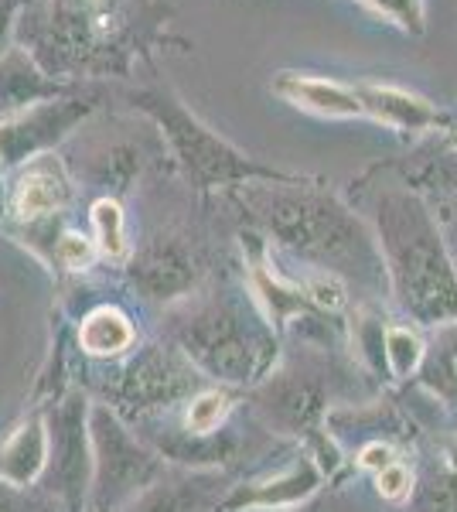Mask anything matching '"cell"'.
<instances>
[{
    "instance_id": "cell-2",
    "label": "cell",
    "mask_w": 457,
    "mask_h": 512,
    "mask_svg": "<svg viewBox=\"0 0 457 512\" xmlns=\"http://www.w3.org/2000/svg\"><path fill=\"white\" fill-rule=\"evenodd\" d=\"M243 198L287 250L321 263L324 274L352 270L348 263L365 270L382 263L369 229L338 198L304 188L301 181H294V188H260V181H249Z\"/></svg>"
},
{
    "instance_id": "cell-6",
    "label": "cell",
    "mask_w": 457,
    "mask_h": 512,
    "mask_svg": "<svg viewBox=\"0 0 457 512\" xmlns=\"http://www.w3.org/2000/svg\"><path fill=\"white\" fill-rule=\"evenodd\" d=\"M355 96L362 103V117L382 123L396 134H430L447 127V113L437 110L430 99H423L410 89L389 86V82H352Z\"/></svg>"
},
{
    "instance_id": "cell-24",
    "label": "cell",
    "mask_w": 457,
    "mask_h": 512,
    "mask_svg": "<svg viewBox=\"0 0 457 512\" xmlns=\"http://www.w3.org/2000/svg\"><path fill=\"white\" fill-rule=\"evenodd\" d=\"M454 246H457V219H454Z\"/></svg>"
},
{
    "instance_id": "cell-4",
    "label": "cell",
    "mask_w": 457,
    "mask_h": 512,
    "mask_svg": "<svg viewBox=\"0 0 457 512\" xmlns=\"http://www.w3.org/2000/svg\"><path fill=\"white\" fill-rule=\"evenodd\" d=\"M93 444H96V492L103 506L137 499L140 492L151 489L157 472H161L154 454L140 448L106 407L93 410Z\"/></svg>"
},
{
    "instance_id": "cell-17",
    "label": "cell",
    "mask_w": 457,
    "mask_h": 512,
    "mask_svg": "<svg viewBox=\"0 0 457 512\" xmlns=\"http://www.w3.org/2000/svg\"><path fill=\"white\" fill-rule=\"evenodd\" d=\"M229 414V396L212 390V393H198L195 400L188 403V431L195 437H209L212 431H219V424Z\"/></svg>"
},
{
    "instance_id": "cell-5",
    "label": "cell",
    "mask_w": 457,
    "mask_h": 512,
    "mask_svg": "<svg viewBox=\"0 0 457 512\" xmlns=\"http://www.w3.org/2000/svg\"><path fill=\"white\" fill-rule=\"evenodd\" d=\"M93 99L65 96V99H45L28 110L14 113L0 127V158L4 164L35 161L48 147H55L62 137H69L82 120L93 113Z\"/></svg>"
},
{
    "instance_id": "cell-22",
    "label": "cell",
    "mask_w": 457,
    "mask_h": 512,
    "mask_svg": "<svg viewBox=\"0 0 457 512\" xmlns=\"http://www.w3.org/2000/svg\"><path fill=\"white\" fill-rule=\"evenodd\" d=\"M389 461H393V451H389L386 444H369V448H362V454H359V465L372 468V472H382Z\"/></svg>"
},
{
    "instance_id": "cell-7",
    "label": "cell",
    "mask_w": 457,
    "mask_h": 512,
    "mask_svg": "<svg viewBox=\"0 0 457 512\" xmlns=\"http://www.w3.org/2000/svg\"><path fill=\"white\" fill-rule=\"evenodd\" d=\"M236 321L239 318H205V325L195 328L188 352H195V359L209 373H222L226 379H249L263 362L256 359L253 335L239 332Z\"/></svg>"
},
{
    "instance_id": "cell-18",
    "label": "cell",
    "mask_w": 457,
    "mask_h": 512,
    "mask_svg": "<svg viewBox=\"0 0 457 512\" xmlns=\"http://www.w3.org/2000/svg\"><path fill=\"white\" fill-rule=\"evenodd\" d=\"M386 362L389 369H393V376H413L423 359V345L420 338L410 332V328H389L386 332Z\"/></svg>"
},
{
    "instance_id": "cell-16",
    "label": "cell",
    "mask_w": 457,
    "mask_h": 512,
    "mask_svg": "<svg viewBox=\"0 0 457 512\" xmlns=\"http://www.w3.org/2000/svg\"><path fill=\"white\" fill-rule=\"evenodd\" d=\"M359 4H365L379 18H386L389 24H396L406 35H423L427 31V7H423V0H359Z\"/></svg>"
},
{
    "instance_id": "cell-9",
    "label": "cell",
    "mask_w": 457,
    "mask_h": 512,
    "mask_svg": "<svg viewBox=\"0 0 457 512\" xmlns=\"http://www.w3.org/2000/svg\"><path fill=\"white\" fill-rule=\"evenodd\" d=\"M321 485V468L311 458H297L287 472H280L277 478L267 482H256L239 489L236 495H229L226 512H287L294 506H301L304 499H311Z\"/></svg>"
},
{
    "instance_id": "cell-3",
    "label": "cell",
    "mask_w": 457,
    "mask_h": 512,
    "mask_svg": "<svg viewBox=\"0 0 457 512\" xmlns=\"http://www.w3.org/2000/svg\"><path fill=\"white\" fill-rule=\"evenodd\" d=\"M134 106H140L147 117L157 120V127L171 140V151L178 154V161L185 164L188 178L198 188L249 185V181H294L284 171L267 168V164L236 151L229 140H222L215 130L205 127L168 89H144V93L134 96Z\"/></svg>"
},
{
    "instance_id": "cell-13",
    "label": "cell",
    "mask_w": 457,
    "mask_h": 512,
    "mask_svg": "<svg viewBox=\"0 0 457 512\" xmlns=\"http://www.w3.org/2000/svg\"><path fill=\"white\" fill-rule=\"evenodd\" d=\"M79 342L89 355H120L134 345V325L120 308H96L82 321Z\"/></svg>"
},
{
    "instance_id": "cell-11",
    "label": "cell",
    "mask_w": 457,
    "mask_h": 512,
    "mask_svg": "<svg viewBox=\"0 0 457 512\" xmlns=\"http://www.w3.org/2000/svg\"><path fill=\"white\" fill-rule=\"evenodd\" d=\"M62 89H65L62 82L48 79L18 48H7L0 55V110L4 113H21L35 103L55 99Z\"/></svg>"
},
{
    "instance_id": "cell-1",
    "label": "cell",
    "mask_w": 457,
    "mask_h": 512,
    "mask_svg": "<svg viewBox=\"0 0 457 512\" xmlns=\"http://www.w3.org/2000/svg\"><path fill=\"white\" fill-rule=\"evenodd\" d=\"M382 270L400 304L423 325L457 318V267L434 212L413 192H386L376 209Z\"/></svg>"
},
{
    "instance_id": "cell-19",
    "label": "cell",
    "mask_w": 457,
    "mask_h": 512,
    "mask_svg": "<svg viewBox=\"0 0 457 512\" xmlns=\"http://www.w3.org/2000/svg\"><path fill=\"white\" fill-rule=\"evenodd\" d=\"M58 260H62V267L69 270H86L89 263H93L96 256V243L89 236L82 233H65L62 239H58Z\"/></svg>"
},
{
    "instance_id": "cell-10",
    "label": "cell",
    "mask_w": 457,
    "mask_h": 512,
    "mask_svg": "<svg viewBox=\"0 0 457 512\" xmlns=\"http://www.w3.org/2000/svg\"><path fill=\"white\" fill-rule=\"evenodd\" d=\"M69 202V178H65L62 164L52 154H41L28 164V171L18 178L14 188V212L21 219H41L48 212H58Z\"/></svg>"
},
{
    "instance_id": "cell-20",
    "label": "cell",
    "mask_w": 457,
    "mask_h": 512,
    "mask_svg": "<svg viewBox=\"0 0 457 512\" xmlns=\"http://www.w3.org/2000/svg\"><path fill=\"white\" fill-rule=\"evenodd\" d=\"M410 485H413V478L410 472H406L403 465H396V461H389L382 472H376V489L382 499H393V502H400L410 495Z\"/></svg>"
},
{
    "instance_id": "cell-12",
    "label": "cell",
    "mask_w": 457,
    "mask_h": 512,
    "mask_svg": "<svg viewBox=\"0 0 457 512\" xmlns=\"http://www.w3.org/2000/svg\"><path fill=\"white\" fill-rule=\"evenodd\" d=\"M45 461H48V434L41 427V420H31V424H24L0 448V478H7L11 485H28L38 478Z\"/></svg>"
},
{
    "instance_id": "cell-14",
    "label": "cell",
    "mask_w": 457,
    "mask_h": 512,
    "mask_svg": "<svg viewBox=\"0 0 457 512\" xmlns=\"http://www.w3.org/2000/svg\"><path fill=\"white\" fill-rule=\"evenodd\" d=\"M93 243L96 250L110 260L123 263L130 256V239H127V219L116 198H99L93 205Z\"/></svg>"
},
{
    "instance_id": "cell-23",
    "label": "cell",
    "mask_w": 457,
    "mask_h": 512,
    "mask_svg": "<svg viewBox=\"0 0 457 512\" xmlns=\"http://www.w3.org/2000/svg\"><path fill=\"white\" fill-rule=\"evenodd\" d=\"M451 461H454V468H457V448L451 451Z\"/></svg>"
},
{
    "instance_id": "cell-8",
    "label": "cell",
    "mask_w": 457,
    "mask_h": 512,
    "mask_svg": "<svg viewBox=\"0 0 457 512\" xmlns=\"http://www.w3.org/2000/svg\"><path fill=\"white\" fill-rule=\"evenodd\" d=\"M273 93L284 103L297 106L314 117H331V120H355L362 117V103L355 96L352 82L324 79V76H301V72H280L273 79Z\"/></svg>"
},
{
    "instance_id": "cell-15",
    "label": "cell",
    "mask_w": 457,
    "mask_h": 512,
    "mask_svg": "<svg viewBox=\"0 0 457 512\" xmlns=\"http://www.w3.org/2000/svg\"><path fill=\"white\" fill-rule=\"evenodd\" d=\"M140 277L147 280V287H151L154 294H161V291H181L191 280V270L178 256V250L157 246V250L147 253L144 263H140Z\"/></svg>"
},
{
    "instance_id": "cell-21",
    "label": "cell",
    "mask_w": 457,
    "mask_h": 512,
    "mask_svg": "<svg viewBox=\"0 0 457 512\" xmlns=\"http://www.w3.org/2000/svg\"><path fill=\"white\" fill-rule=\"evenodd\" d=\"M18 7H21V0H0V55L11 48V28H14Z\"/></svg>"
}]
</instances>
